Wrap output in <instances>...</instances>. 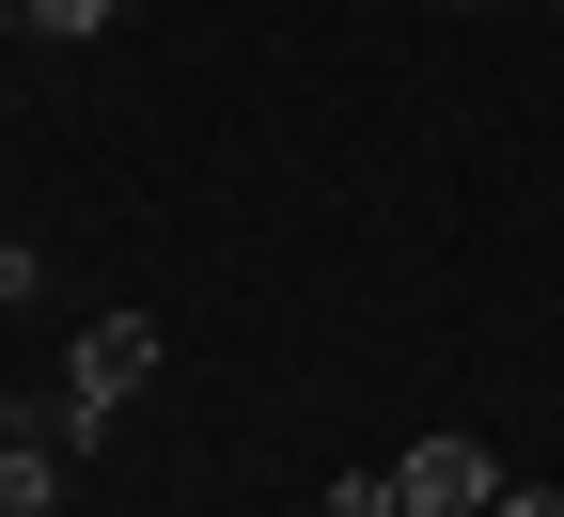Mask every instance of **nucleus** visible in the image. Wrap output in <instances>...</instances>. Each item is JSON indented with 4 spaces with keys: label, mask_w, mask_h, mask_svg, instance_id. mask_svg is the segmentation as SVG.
<instances>
[{
    "label": "nucleus",
    "mask_w": 564,
    "mask_h": 517,
    "mask_svg": "<svg viewBox=\"0 0 564 517\" xmlns=\"http://www.w3.org/2000/svg\"><path fill=\"white\" fill-rule=\"evenodd\" d=\"M408 517H502V455L486 439H408Z\"/></svg>",
    "instance_id": "1"
},
{
    "label": "nucleus",
    "mask_w": 564,
    "mask_h": 517,
    "mask_svg": "<svg viewBox=\"0 0 564 517\" xmlns=\"http://www.w3.org/2000/svg\"><path fill=\"white\" fill-rule=\"evenodd\" d=\"M141 377H158V314H95L79 345H63V392L79 408H126Z\"/></svg>",
    "instance_id": "2"
},
{
    "label": "nucleus",
    "mask_w": 564,
    "mask_h": 517,
    "mask_svg": "<svg viewBox=\"0 0 564 517\" xmlns=\"http://www.w3.org/2000/svg\"><path fill=\"white\" fill-rule=\"evenodd\" d=\"M0 517H63V439H47V423L0 455Z\"/></svg>",
    "instance_id": "3"
},
{
    "label": "nucleus",
    "mask_w": 564,
    "mask_h": 517,
    "mask_svg": "<svg viewBox=\"0 0 564 517\" xmlns=\"http://www.w3.org/2000/svg\"><path fill=\"white\" fill-rule=\"evenodd\" d=\"M329 517H408V486H392V471H345V486H329Z\"/></svg>",
    "instance_id": "4"
},
{
    "label": "nucleus",
    "mask_w": 564,
    "mask_h": 517,
    "mask_svg": "<svg viewBox=\"0 0 564 517\" xmlns=\"http://www.w3.org/2000/svg\"><path fill=\"white\" fill-rule=\"evenodd\" d=\"M32 32H110V0H17Z\"/></svg>",
    "instance_id": "5"
},
{
    "label": "nucleus",
    "mask_w": 564,
    "mask_h": 517,
    "mask_svg": "<svg viewBox=\"0 0 564 517\" xmlns=\"http://www.w3.org/2000/svg\"><path fill=\"white\" fill-rule=\"evenodd\" d=\"M32 282H47V251H32V236H0V314L32 299Z\"/></svg>",
    "instance_id": "6"
},
{
    "label": "nucleus",
    "mask_w": 564,
    "mask_h": 517,
    "mask_svg": "<svg viewBox=\"0 0 564 517\" xmlns=\"http://www.w3.org/2000/svg\"><path fill=\"white\" fill-rule=\"evenodd\" d=\"M502 517H564V486H502Z\"/></svg>",
    "instance_id": "7"
},
{
    "label": "nucleus",
    "mask_w": 564,
    "mask_h": 517,
    "mask_svg": "<svg viewBox=\"0 0 564 517\" xmlns=\"http://www.w3.org/2000/svg\"><path fill=\"white\" fill-rule=\"evenodd\" d=\"M17 439H32V408H17V392H0V455H17Z\"/></svg>",
    "instance_id": "8"
}]
</instances>
